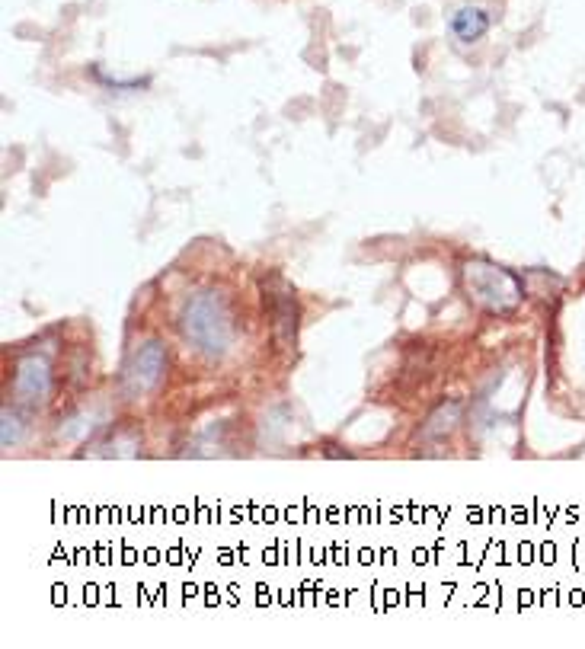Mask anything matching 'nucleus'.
I'll return each mask as SVG.
<instances>
[{
    "label": "nucleus",
    "mask_w": 585,
    "mask_h": 649,
    "mask_svg": "<svg viewBox=\"0 0 585 649\" xmlns=\"http://www.w3.org/2000/svg\"><path fill=\"white\" fill-rule=\"evenodd\" d=\"M180 330L186 343H192L205 355H224L234 343V317L224 295L215 288H202L186 301Z\"/></svg>",
    "instance_id": "f257e3e1"
},
{
    "label": "nucleus",
    "mask_w": 585,
    "mask_h": 649,
    "mask_svg": "<svg viewBox=\"0 0 585 649\" xmlns=\"http://www.w3.org/2000/svg\"><path fill=\"white\" fill-rule=\"evenodd\" d=\"M464 285L470 298L496 314H506L522 301V285H518L515 275L502 266L483 263V259H474V263L464 266Z\"/></svg>",
    "instance_id": "f03ea898"
},
{
    "label": "nucleus",
    "mask_w": 585,
    "mask_h": 649,
    "mask_svg": "<svg viewBox=\"0 0 585 649\" xmlns=\"http://www.w3.org/2000/svg\"><path fill=\"white\" fill-rule=\"evenodd\" d=\"M164 368H167L164 346H160L157 339L141 343L132 352V359H128V368H125V394L141 397V394L157 391V384L164 381Z\"/></svg>",
    "instance_id": "7ed1b4c3"
},
{
    "label": "nucleus",
    "mask_w": 585,
    "mask_h": 649,
    "mask_svg": "<svg viewBox=\"0 0 585 649\" xmlns=\"http://www.w3.org/2000/svg\"><path fill=\"white\" fill-rule=\"evenodd\" d=\"M52 391V368L42 355H23L13 368V403L23 410H36Z\"/></svg>",
    "instance_id": "20e7f679"
},
{
    "label": "nucleus",
    "mask_w": 585,
    "mask_h": 649,
    "mask_svg": "<svg viewBox=\"0 0 585 649\" xmlns=\"http://www.w3.org/2000/svg\"><path fill=\"white\" fill-rule=\"evenodd\" d=\"M451 32L464 45L480 42L486 32H490V13H486L483 7H461L451 16Z\"/></svg>",
    "instance_id": "39448f33"
},
{
    "label": "nucleus",
    "mask_w": 585,
    "mask_h": 649,
    "mask_svg": "<svg viewBox=\"0 0 585 649\" xmlns=\"http://www.w3.org/2000/svg\"><path fill=\"white\" fill-rule=\"evenodd\" d=\"M272 314H275V327H279L282 339H295L298 330V320H295V298H291L288 288L272 291Z\"/></svg>",
    "instance_id": "423d86ee"
},
{
    "label": "nucleus",
    "mask_w": 585,
    "mask_h": 649,
    "mask_svg": "<svg viewBox=\"0 0 585 649\" xmlns=\"http://www.w3.org/2000/svg\"><path fill=\"white\" fill-rule=\"evenodd\" d=\"M454 423H458V403H448L445 410H438L432 416V423L426 426V435H442V432H451Z\"/></svg>",
    "instance_id": "0eeeda50"
},
{
    "label": "nucleus",
    "mask_w": 585,
    "mask_h": 649,
    "mask_svg": "<svg viewBox=\"0 0 585 649\" xmlns=\"http://www.w3.org/2000/svg\"><path fill=\"white\" fill-rule=\"evenodd\" d=\"M23 438V429H20V416L16 413H10V410H4V445L10 448V445H16Z\"/></svg>",
    "instance_id": "6e6552de"
}]
</instances>
